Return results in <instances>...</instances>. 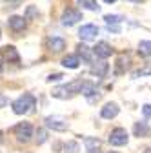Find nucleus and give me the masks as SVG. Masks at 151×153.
Masks as SVG:
<instances>
[{
  "label": "nucleus",
  "instance_id": "1",
  "mask_svg": "<svg viewBox=\"0 0 151 153\" xmlns=\"http://www.w3.org/2000/svg\"><path fill=\"white\" fill-rule=\"evenodd\" d=\"M11 106H13V111L16 115H26V113H29L36 106V99L33 97L31 93H24L22 97H18Z\"/></svg>",
  "mask_w": 151,
  "mask_h": 153
},
{
  "label": "nucleus",
  "instance_id": "2",
  "mask_svg": "<svg viewBox=\"0 0 151 153\" xmlns=\"http://www.w3.org/2000/svg\"><path fill=\"white\" fill-rule=\"evenodd\" d=\"M13 133H15V137L18 142H29L31 137H33V126L31 122H18L15 128H13Z\"/></svg>",
  "mask_w": 151,
  "mask_h": 153
},
{
  "label": "nucleus",
  "instance_id": "3",
  "mask_svg": "<svg viewBox=\"0 0 151 153\" xmlns=\"http://www.w3.org/2000/svg\"><path fill=\"white\" fill-rule=\"evenodd\" d=\"M127 131L124 128H115L111 131V135H109V144L111 146H124L127 144Z\"/></svg>",
  "mask_w": 151,
  "mask_h": 153
},
{
  "label": "nucleus",
  "instance_id": "4",
  "mask_svg": "<svg viewBox=\"0 0 151 153\" xmlns=\"http://www.w3.org/2000/svg\"><path fill=\"white\" fill-rule=\"evenodd\" d=\"M78 20H82V13L78 9H73V7H67L62 15V24L64 26H73L77 24Z\"/></svg>",
  "mask_w": 151,
  "mask_h": 153
},
{
  "label": "nucleus",
  "instance_id": "5",
  "mask_svg": "<svg viewBox=\"0 0 151 153\" xmlns=\"http://www.w3.org/2000/svg\"><path fill=\"white\" fill-rule=\"evenodd\" d=\"M97 35H98V27L95 24H86L78 31V36L82 40H93V38H97Z\"/></svg>",
  "mask_w": 151,
  "mask_h": 153
},
{
  "label": "nucleus",
  "instance_id": "6",
  "mask_svg": "<svg viewBox=\"0 0 151 153\" xmlns=\"http://www.w3.org/2000/svg\"><path fill=\"white\" fill-rule=\"evenodd\" d=\"M46 126L53 131H66L67 129V122L60 117H46Z\"/></svg>",
  "mask_w": 151,
  "mask_h": 153
},
{
  "label": "nucleus",
  "instance_id": "7",
  "mask_svg": "<svg viewBox=\"0 0 151 153\" xmlns=\"http://www.w3.org/2000/svg\"><path fill=\"white\" fill-rule=\"evenodd\" d=\"M93 55H97L98 59H109L113 55V48L107 42H98L95 48H93Z\"/></svg>",
  "mask_w": 151,
  "mask_h": 153
},
{
  "label": "nucleus",
  "instance_id": "8",
  "mask_svg": "<svg viewBox=\"0 0 151 153\" xmlns=\"http://www.w3.org/2000/svg\"><path fill=\"white\" fill-rule=\"evenodd\" d=\"M2 56H4L6 62H11V64H18V62H20V55H18L15 46H6L2 49Z\"/></svg>",
  "mask_w": 151,
  "mask_h": 153
},
{
  "label": "nucleus",
  "instance_id": "9",
  "mask_svg": "<svg viewBox=\"0 0 151 153\" xmlns=\"http://www.w3.org/2000/svg\"><path fill=\"white\" fill-rule=\"evenodd\" d=\"M47 48L53 53H60V51L66 49V40L60 36H51V38H47Z\"/></svg>",
  "mask_w": 151,
  "mask_h": 153
},
{
  "label": "nucleus",
  "instance_id": "10",
  "mask_svg": "<svg viewBox=\"0 0 151 153\" xmlns=\"http://www.w3.org/2000/svg\"><path fill=\"white\" fill-rule=\"evenodd\" d=\"M71 95H73V91L69 89V86H56V88H53V91H51V97H53V99H62V100L69 99Z\"/></svg>",
  "mask_w": 151,
  "mask_h": 153
},
{
  "label": "nucleus",
  "instance_id": "11",
  "mask_svg": "<svg viewBox=\"0 0 151 153\" xmlns=\"http://www.w3.org/2000/svg\"><path fill=\"white\" fill-rule=\"evenodd\" d=\"M118 111H120V108H118L115 102H109V104H106V106L102 108L100 115H102V119H115L117 115H118Z\"/></svg>",
  "mask_w": 151,
  "mask_h": 153
},
{
  "label": "nucleus",
  "instance_id": "12",
  "mask_svg": "<svg viewBox=\"0 0 151 153\" xmlns=\"http://www.w3.org/2000/svg\"><path fill=\"white\" fill-rule=\"evenodd\" d=\"M133 133H135V137H138V139H146V137L151 135V128L146 122H135Z\"/></svg>",
  "mask_w": 151,
  "mask_h": 153
},
{
  "label": "nucleus",
  "instance_id": "13",
  "mask_svg": "<svg viewBox=\"0 0 151 153\" xmlns=\"http://www.w3.org/2000/svg\"><path fill=\"white\" fill-rule=\"evenodd\" d=\"M26 20H27L26 16H11L7 20V24H9V27L13 31H22L26 27Z\"/></svg>",
  "mask_w": 151,
  "mask_h": 153
},
{
  "label": "nucleus",
  "instance_id": "14",
  "mask_svg": "<svg viewBox=\"0 0 151 153\" xmlns=\"http://www.w3.org/2000/svg\"><path fill=\"white\" fill-rule=\"evenodd\" d=\"M62 66L67 69H77L80 66V56L78 55H67L62 59Z\"/></svg>",
  "mask_w": 151,
  "mask_h": 153
},
{
  "label": "nucleus",
  "instance_id": "15",
  "mask_svg": "<svg viewBox=\"0 0 151 153\" xmlns=\"http://www.w3.org/2000/svg\"><path fill=\"white\" fill-rule=\"evenodd\" d=\"M107 69H109V66H107L106 62H97V64H93V66H91V73H93V75H97L98 79L106 76Z\"/></svg>",
  "mask_w": 151,
  "mask_h": 153
},
{
  "label": "nucleus",
  "instance_id": "16",
  "mask_svg": "<svg viewBox=\"0 0 151 153\" xmlns=\"http://www.w3.org/2000/svg\"><path fill=\"white\" fill-rule=\"evenodd\" d=\"M138 55L140 56H151V40H140L138 42Z\"/></svg>",
  "mask_w": 151,
  "mask_h": 153
},
{
  "label": "nucleus",
  "instance_id": "17",
  "mask_svg": "<svg viewBox=\"0 0 151 153\" xmlns=\"http://www.w3.org/2000/svg\"><path fill=\"white\" fill-rule=\"evenodd\" d=\"M80 93L84 95V97H91V95H95L97 93V84L95 82H84Z\"/></svg>",
  "mask_w": 151,
  "mask_h": 153
},
{
  "label": "nucleus",
  "instance_id": "18",
  "mask_svg": "<svg viewBox=\"0 0 151 153\" xmlns=\"http://www.w3.org/2000/svg\"><path fill=\"white\" fill-rule=\"evenodd\" d=\"M77 49H78V53H77L78 56H82L86 62H91V51H93V49L89 51V48H87V46H84V44H78V46H77Z\"/></svg>",
  "mask_w": 151,
  "mask_h": 153
},
{
  "label": "nucleus",
  "instance_id": "19",
  "mask_svg": "<svg viewBox=\"0 0 151 153\" xmlns=\"http://www.w3.org/2000/svg\"><path fill=\"white\" fill-rule=\"evenodd\" d=\"M78 4L84 7V9H89V11H98L100 6L97 0H78Z\"/></svg>",
  "mask_w": 151,
  "mask_h": 153
},
{
  "label": "nucleus",
  "instance_id": "20",
  "mask_svg": "<svg viewBox=\"0 0 151 153\" xmlns=\"http://www.w3.org/2000/svg\"><path fill=\"white\" fill-rule=\"evenodd\" d=\"M84 144H86V148H87V149H98L102 142H100L98 139H93V137H86V139H84Z\"/></svg>",
  "mask_w": 151,
  "mask_h": 153
},
{
  "label": "nucleus",
  "instance_id": "21",
  "mask_svg": "<svg viewBox=\"0 0 151 153\" xmlns=\"http://www.w3.org/2000/svg\"><path fill=\"white\" fill-rule=\"evenodd\" d=\"M104 20H106L107 26H118V24L124 20V18L118 16V15H106V16H104Z\"/></svg>",
  "mask_w": 151,
  "mask_h": 153
},
{
  "label": "nucleus",
  "instance_id": "22",
  "mask_svg": "<svg viewBox=\"0 0 151 153\" xmlns=\"http://www.w3.org/2000/svg\"><path fill=\"white\" fill-rule=\"evenodd\" d=\"M146 75H151V68H149V66L133 71V73H131V79H138V76H146Z\"/></svg>",
  "mask_w": 151,
  "mask_h": 153
},
{
  "label": "nucleus",
  "instance_id": "23",
  "mask_svg": "<svg viewBox=\"0 0 151 153\" xmlns=\"http://www.w3.org/2000/svg\"><path fill=\"white\" fill-rule=\"evenodd\" d=\"M64 153H78V142H75V140L67 142V144H66V151H64Z\"/></svg>",
  "mask_w": 151,
  "mask_h": 153
},
{
  "label": "nucleus",
  "instance_id": "24",
  "mask_svg": "<svg viewBox=\"0 0 151 153\" xmlns=\"http://www.w3.org/2000/svg\"><path fill=\"white\" fill-rule=\"evenodd\" d=\"M46 139H47L46 129H38V131H36V142H38V144H44V142H46Z\"/></svg>",
  "mask_w": 151,
  "mask_h": 153
},
{
  "label": "nucleus",
  "instance_id": "25",
  "mask_svg": "<svg viewBox=\"0 0 151 153\" xmlns=\"http://www.w3.org/2000/svg\"><path fill=\"white\" fill-rule=\"evenodd\" d=\"M124 60H127V59L120 56V59L117 60V69H115V73H117V75H122V73H124Z\"/></svg>",
  "mask_w": 151,
  "mask_h": 153
},
{
  "label": "nucleus",
  "instance_id": "26",
  "mask_svg": "<svg viewBox=\"0 0 151 153\" xmlns=\"http://www.w3.org/2000/svg\"><path fill=\"white\" fill-rule=\"evenodd\" d=\"M36 15H38V11H36V7L29 6V7L26 9V18H27V20H31V18H33V16H36Z\"/></svg>",
  "mask_w": 151,
  "mask_h": 153
},
{
  "label": "nucleus",
  "instance_id": "27",
  "mask_svg": "<svg viewBox=\"0 0 151 153\" xmlns=\"http://www.w3.org/2000/svg\"><path fill=\"white\" fill-rule=\"evenodd\" d=\"M62 79H64V75H62V73H51L46 80H47V82H56V80H62Z\"/></svg>",
  "mask_w": 151,
  "mask_h": 153
},
{
  "label": "nucleus",
  "instance_id": "28",
  "mask_svg": "<svg viewBox=\"0 0 151 153\" xmlns=\"http://www.w3.org/2000/svg\"><path fill=\"white\" fill-rule=\"evenodd\" d=\"M142 113L146 119H151V104H144L142 106Z\"/></svg>",
  "mask_w": 151,
  "mask_h": 153
},
{
  "label": "nucleus",
  "instance_id": "29",
  "mask_svg": "<svg viewBox=\"0 0 151 153\" xmlns=\"http://www.w3.org/2000/svg\"><path fill=\"white\" fill-rule=\"evenodd\" d=\"M6 104H7V99H6V97H0V108L6 106Z\"/></svg>",
  "mask_w": 151,
  "mask_h": 153
},
{
  "label": "nucleus",
  "instance_id": "30",
  "mask_svg": "<svg viewBox=\"0 0 151 153\" xmlns=\"http://www.w3.org/2000/svg\"><path fill=\"white\" fill-rule=\"evenodd\" d=\"M127 2H137V4H140V2H144V0H127Z\"/></svg>",
  "mask_w": 151,
  "mask_h": 153
},
{
  "label": "nucleus",
  "instance_id": "31",
  "mask_svg": "<svg viewBox=\"0 0 151 153\" xmlns=\"http://www.w3.org/2000/svg\"><path fill=\"white\" fill-rule=\"evenodd\" d=\"M106 4H113V2H117V0H104Z\"/></svg>",
  "mask_w": 151,
  "mask_h": 153
},
{
  "label": "nucleus",
  "instance_id": "32",
  "mask_svg": "<svg viewBox=\"0 0 151 153\" xmlns=\"http://www.w3.org/2000/svg\"><path fill=\"white\" fill-rule=\"evenodd\" d=\"M87 153H98V149H87Z\"/></svg>",
  "mask_w": 151,
  "mask_h": 153
},
{
  "label": "nucleus",
  "instance_id": "33",
  "mask_svg": "<svg viewBox=\"0 0 151 153\" xmlns=\"http://www.w3.org/2000/svg\"><path fill=\"white\" fill-rule=\"evenodd\" d=\"M144 153H151V148H147V149H146V151H144Z\"/></svg>",
  "mask_w": 151,
  "mask_h": 153
},
{
  "label": "nucleus",
  "instance_id": "34",
  "mask_svg": "<svg viewBox=\"0 0 151 153\" xmlns=\"http://www.w3.org/2000/svg\"><path fill=\"white\" fill-rule=\"evenodd\" d=\"M107 153H118V151H107Z\"/></svg>",
  "mask_w": 151,
  "mask_h": 153
},
{
  "label": "nucleus",
  "instance_id": "35",
  "mask_svg": "<svg viewBox=\"0 0 151 153\" xmlns=\"http://www.w3.org/2000/svg\"><path fill=\"white\" fill-rule=\"evenodd\" d=\"M0 140H2V131H0Z\"/></svg>",
  "mask_w": 151,
  "mask_h": 153
},
{
  "label": "nucleus",
  "instance_id": "36",
  "mask_svg": "<svg viewBox=\"0 0 151 153\" xmlns=\"http://www.w3.org/2000/svg\"><path fill=\"white\" fill-rule=\"evenodd\" d=\"M0 71H2V62H0Z\"/></svg>",
  "mask_w": 151,
  "mask_h": 153
},
{
  "label": "nucleus",
  "instance_id": "37",
  "mask_svg": "<svg viewBox=\"0 0 151 153\" xmlns=\"http://www.w3.org/2000/svg\"><path fill=\"white\" fill-rule=\"evenodd\" d=\"M0 36H2V33H0Z\"/></svg>",
  "mask_w": 151,
  "mask_h": 153
}]
</instances>
